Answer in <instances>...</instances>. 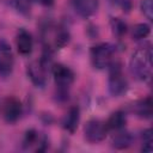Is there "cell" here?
<instances>
[{
    "mask_svg": "<svg viewBox=\"0 0 153 153\" xmlns=\"http://www.w3.org/2000/svg\"><path fill=\"white\" fill-rule=\"evenodd\" d=\"M131 74L142 82H149L152 79V48L151 44H143L137 48L129 61Z\"/></svg>",
    "mask_w": 153,
    "mask_h": 153,
    "instance_id": "obj_1",
    "label": "cell"
},
{
    "mask_svg": "<svg viewBox=\"0 0 153 153\" xmlns=\"http://www.w3.org/2000/svg\"><path fill=\"white\" fill-rule=\"evenodd\" d=\"M69 38L71 35L66 26L48 23L42 29V41L44 43V48L51 51L62 49L68 44Z\"/></svg>",
    "mask_w": 153,
    "mask_h": 153,
    "instance_id": "obj_2",
    "label": "cell"
},
{
    "mask_svg": "<svg viewBox=\"0 0 153 153\" xmlns=\"http://www.w3.org/2000/svg\"><path fill=\"white\" fill-rule=\"evenodd\" d=\"M51 73L54 75L55 85L57 88V98L60 100L68 99L69 88L74 82V78H75L74 72L69 67L62 63H57V65H53Z\"/></svg>",
    "mask_w": 153,
    "mask_h": 153,
    "instance_id": "obj_3",
    "label": "cell"
},
{
    "mask_svg": "<svg viewBox=\"0 0 153 153\" xmlns=\"http://www.w3.org/2000/svg\"><path fill=\"white\" fill-rule=\"evenodd\" d=\"M115 54H116L115 45L110 43L96 44L91 48V51H90L91 62L93 67L97 69L109 68L110 65L115 61Z\"/></svg>",
    "mask_w": 153,
    "mask_h": 153,
    "instance_id": "obj_4",
    "label": "cell"
},
{
    "mask_svg": "<svg viewBox=\"0 0 153 153\" xmlns=\"http://www.w3.org/2000/svg\"><path fill=\"white\" fill-rule=\"evenodd\" d=\"M108 88L110 94L114 97L123 96L128 90V80L123 74L121 65L117 63L116 61H114L109 67Z\"/></svg>",
    "mask_w": 153,
    "mask_h": 153,
    "instance_id": "obj_5",
    "label": "cell"
},
{
    "mask_svg": "<svg viewBox=\"0 0 153 153\" xmlns=\"http://www.w3.org/2000/svg\"><path fill=\"white\" fill-rule=\"evenodd\" d=\"M108 131H109V129L106 127V123L98 118L90 120L84 127L85 139L90 143H98V142L103 141L106 137Z\"/></svg>",
    "mask_w": 153,
    "mask_h": 153,
    "instance_id": "obj_6",
    "label": "cell"
},
{
    "mask_svg": "<svg viewBox=\"0 0 153 153\" xmlns=\"http://www.w3.org/2000/svg\"><path fill=\"white\" fill-rule=\"evenodd\" d=\"M23 148L24 149H33L35 152H43L48 147V139L45 135L38 133L35 129H30L25 133L23 139Z\"/></svg>",
    "mask_w": 153,
    "mask_h": 153,
    "instance_id": "obj_7",
    "label": "cell"
},
{
    "mask_svg": "<svg viewBox=\"0 0 153 153\" xmlns=\"http://www.w3.org/2000/svg\"><path fill=\"white\" fill-rule=\"evenodd\" d=\"M14 66V56L10 43L5 39H0V75L8 76Z\"/></svg>",
    "mask_w": 153,
    "mask_h": 153,
    "instance_id": "obj_8",
    "label": "cell"
},
{
    "mask_svg": "<svg viewBox=\"0 0 153 153\" xmlns=\"http://www.w3.org/2000/svg\"><path fill=\"white\" fill-rule=\"evenodd\" d=\"M23 114V105L16 97H7L2 103V116L7 123L17 122Z\"/></svg>",
    "mask_w": 153,
    "mask_h": 153,
    "instance_id": "obj_9",
    "label": "cell"
},
{
    "mask_svg": "<svg viewBox=\"0 0 153 153\" xmlns=\"http://www.w3.org/2000/svg\"><path fill=\"white\" fill-rule=\"evenodd\" d=\"M73 8L75 13L82 18H90L98 11V0H72Z\"/></svg>",
    "mask_w": 153,
    "mask_h": 153,
    "instance_id": "obj_10",
    "label": "cell"
},
{
    "mask_svg": "<svg viewBox=\"0 0 153 153\" xmlns=\"http://www.w3.org/2000/svg\"><path fill=\"white\" fill-rule=\"evenodd\" d=\"M16 44H17V50L20 55L23 56L30 55L33 49V39L31 33L25 29H19L16 36Z\"/></svg>",
    "mask_w": 153,
    "mask_h": 153,
    "instance_id": "obj_11",
    "label": "cell"
},
{
    "mask_svg": "<svg viewBox=\"0 0 153 153\" xmlns=\"http://www.w3.org/2000/svg\"><path fill=\"white\" fill-rule=\"evenodd\" d=\"M80 121V110L78 106H72L62 118V127L69 133H74Z\"/></svg>",
    "mask_w": 153,
    "mask_h": 153,
    "instance_id": "obj_12",
    "label": "cell"
},
{
    "mask_svg": "<svg viewBox=\"0 0 153 153\" xmlns=\"http://www.w3.org/2000/svg\"><path fill=\"white\" fill-rule=\"evenodd\" d=\"M105 123H106V127L109 130L118 131V130L124 129L126 123H127V116L123 111L117 110L110 115V117L108 118V121Z\"/></svg>",
    "mask_w": 153,
    "mask_h": 153,
    "instance_id": "obj_13",
    "label": "cell"
},
{
    "mask_svg": "<svg viewBox=\"0 0 153 153\" xmlns=\"http://www.w3.org/2000/svg\"><path fill=\"white\" fill-rule=\"evenodd\" d=\"M133 111L140 118H151V116H152V99H151V97H146L143 99L137 100L133 105Z\"/></svg>",
    "mask_w": 153,
    "mask_h": 153,
    "instance_id": "obj_14",
    "label": "cell"
},
{
    "mask_svg": "<svg viewBox=\"0 0 153 153\" xmlns=\"http://www.w3.org/2000/svg\"><path fill=\"white\" fill-rule=\"evenodd\" d=\"M112 147L116 149H126L133 143V135L124 129L118 130L112 137Z\"/></svg>",
    "mask_w": 153,
    "mask_h": 153,
    "instance_id": "obj_15",
    "label": "cell"
},
{
    "mask_svg": "<svg viewBox=\"0 0 153 153\" xmlns=\"http://www.w3.org/2000/svg\"><path fill=\"white\" fill-rule=\"evenodd\" d=\"M149 32H151V26L146 23H140V24H136L133 27L131 36H133V39L141 41V39L146 38L149 35Z\"/></svg>",
    "mask_w": 153,
    "mask_h": 153,
    "instance_id": "obj_16",
    "label": "cell"
},
{
    "mask_svg": "<svg viewBox=\"0 0 153 153\" xmlns=\"http://www.w3.org/2000/svg\"><path fill=\"white\" fill-rule=\"evenodd\" d=\"M111 29H112L114 35H116L117 37H122L127 32V24L121 18H112Z\"/></svg>",
    "mask_w": 153,
    "mask_h": 153,
    "instance_id": "obj_17",
    "label": "cell"
},
{
    "mask_svg": "<svg viewBox=\"0 0 153 153\" xmlns=\"http://www.w3.org/2000/svg\"><path fill=\"white\" fill-rule=\"evenodd\" d=\"M32 1H33V0H13L12 2H13L14 8H16L19 13H22V14H24V16H27V14L30 13Z\"/></svg>",
    "mask_w": 153,
    "mask_h": 153,
    "instance_id": "obj_18",
    "label": "cell"
},
{
    "mask_svg": "<svg viewBox=\"0 0 153 153\" xmlns=\"http://www.w3.org/2000/svg\"><path fill=\"white\" fill-rule=\"evenodd\" d=\"M141 139H142L141 151L142 152H151L152 151V130L149 128L143 130L142 135H141Z\"/></svg>",
    "mask_w": 153,
    "mask_h": 153,
    "instance_id": "obj_19",
    "label": "cell"
},
{
    "mask_svg": "<svg viewBox=\"0 0 153 153\" xmlns=\"http://www.w3.org/2000/svg\"><path fill=\"white\" fill-rule=\"evenodd\" d=\"M140 8H141L143 16L148 20H152L153 19V5H152V0H141Z\"/></svg>",
    "mask_w": 153,
    "mask_h": 153,
    "instance_id": "obj_20",
    "label": "cell"
},
{
    "mask_svg": "<svg viewBox=\"0 0 153 153\" xmlns=\"http://www.w3.org/2000/svg\"><path fill=\"white\" fill-rule=\"evenodd\" d=\"M37 1H38L41 5L49 7V6H53V5H54V1H55V0H37Z\"/></svg>",
    "mask_w": 153,
    "mask_h": 153,
    "instance_id": "obj_21",
    "label": "cell"
},
{
    "mask_svg": "<svg viewBox=\"0 0 153 153\" xmlns=\"http://www.w3.org/2000/svg\"><path fill=\"white\" fill-rule=\"evenodd\" d=\"M112 1H115V2H117V0H112Z\"/></svg>",
    "mask_w": 153,
    "mask_h": 153,
    "instance_id": "obj_22",
    "label": "cell"
}]
</instances>
